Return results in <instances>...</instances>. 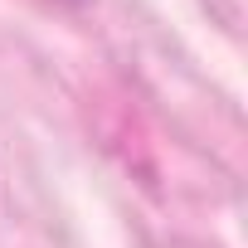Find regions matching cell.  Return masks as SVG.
<instances>
[{
	"instance_id": "obj_1",
	"label": "cell",
	"mask_w": 248,
	"mask_h": 248,
	"mask_svg": "<svg viewBox=\"0 0 248 248\" xmlns=\"http://www.w3.org/2000/svg\"><path fill=\"white\" fill-rule=\"evenodd\" d=\"M54 5H88V0H54Z\"/></svg>"
}]
</instances>
